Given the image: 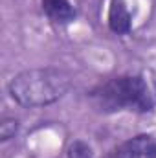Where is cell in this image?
Here are the masks:
<instances>
[{
  "mask_svg": "<svg viewBox=\"0 0 156 158\" xmlns=\"http://www.w3.org/2000/svg\"><path fill=\"white\" fill-rule=\"evenodd\" d=\"M109 26L114 33H129L130 30V13L123 0H112L109 9Z\"/></svg>",
  "mask_w": 156,
  "mask_h": 158,
  "instance_id": "277c9868",
  "label": "cell"
},
{
  "mask_svg": "<svg viewBox=\"0 0 156 158\" xmlns=\"http://www.w3.org/2000/svg\"><path fill=\"white\" fill-rule=\"evenodd\" d=\"M94 98L103 110H140L147 112L153 109V96L149 86L140 76H121L101 85Z\"/></svg>",
  "mask_w": 156,
  "mask_h": 158,
  "instance_id": "7a4b0ae2",
  "label": "cell"
},
{
  "mask_svg": "<svg viewBox=\"0 0 156 158\" xmlns=\"http://www.w3.org/2000/svg\"><path fill=\"white\" fill-rule=\"evenodd\" d=\"M68 158H94V153H92V147L88 143L76 140L68 147Z\"/></svg>",
  "mask_w": 156,
  "mask_h": 158,
  "instance_id": "8992f818",
  "label": "cell"
},
{
  "mask_svg": "<svg viewBox=\"0 0 156 158\" xmlns=\"http://www.w3.org/2000/svg\"><path fill=\"white\" fill-rule=\"evenodd\" d=\"M72 86V77L59 68H33L11 79L9 96L22 107H44L61 99Z\"/></svg>",
  "mask_w": 156,
  "mask_h": 158,
  "instance_id": "6da1fadb",
  "label": "cell"
},
{
  "mask_svg": "<svg viewBox=\"0 0 156 158\" xmlns=\"http://www.w3.org/2000/svg\"><path fill=\"white\" fill-rule=\"evenodd\" d=\"M110 158H156V134H138L121 143Z\"/></svg>",
  "mask_w": 156,
  "mask_h": 158,
  "instance_id": "3957f363",
  "label": "cell"
},
{
  "mask_svg": "<svg viewBox=\"0 0 156 158\" xmlns=\"http://www.w3.org/2000/svg\"><path fill=\"white\" fill-rule=\"evenodd\" d=\"M42 9L53 22H70L76 17L70 0H42Z\"/></svg>",
  "mask_w": 156,
  "mask_h": 158,
  "instance_id": "5b68a950",
  "label": "cell"
},
{
  "mask_svg": "<svg viewBox=\"0 0 156 158\" xmlns=\"http://www.w3.org/2000/svg\"><path fill=\"white\" fill-rule=\"evenodd\" d=\"M17 119L15 118H6L2 123H0V136L2 140H9L15 132H17Z\"/></svg>",
  "mask_w": 156,
  "mask_h": 158,
  "instance_id": "52a82bcc",
  "label": "cell"
}]
</instances>
